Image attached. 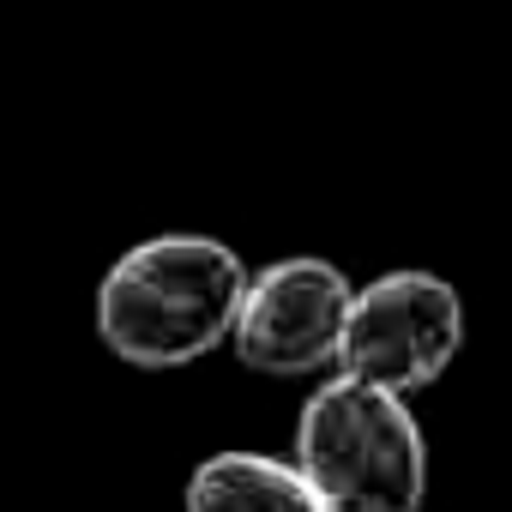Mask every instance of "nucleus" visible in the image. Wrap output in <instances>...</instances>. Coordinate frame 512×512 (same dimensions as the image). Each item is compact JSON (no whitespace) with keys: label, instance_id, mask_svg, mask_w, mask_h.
<instances>
[{"label":"nucleus","instance_id":"1","mask_svg":"<svg viewBox=\"0 0 512 512\" xmlns=\"http://www.w3.org/2000/svg\"><path fill=\"white\" fill-rule=\"evenodd\" d=\"M247 284L241 253L217 235L133 241L97 284V338L133 368H187L235 338Z\"/></svg>","mask_w":512,"mask_h":512},{"label":"nucleus","instance_id":"2","mask_svg":"<svg viewBox=\"0 0 512 512\" xmlns=\"http://www.w3.org/2000/svg\"><path fill=\"white\" fill-rule=\"evenodd\" d=\"M296 464L326 512H422L428 446L410 404L386 386L338 374L296 416Z\"/></svg>","mask_w":512,"mask_h":512},{"label":"nucleus","instance_id":"3","mask_svg":"<svg viewBox=\"0 0 512 512\" xmlns=\"http://www.w3.org/2000/svg\"><path fill=\"white\" fill-rule=\"evenodd\" d=\"M464 344V302L434 272H386L356 290L338 374L386 386L398 398L434 386Z\"/></svg>","mask_w":512,"mask_h":512},{"label":"nucleus","instance_id":"4","mask_svg":"<svg viewBox=\"0 0 512 512\" xmlns=\"http://www.w3.org/2000/svg\"><path fill=\"white\" fill-rule=\"evenodd\" d=\"M350 302H356V284L332 260L296 253V260H278L247 284L229 344H235L241 368H253V374H272V380L320 374L344 350Z\"/></svg>","mask_w":512,"mask_h":512},{"label":"nucleus","instance_id":"5","mask_svg":"<svg viewBox=\"0 0 512 512\" xmlns=\"http://www.w3.org/2000/svg\"><path fill=\"white\" fill-rule=\"evenodd\" d=\"M187 512H326V500L290 458L211 452L187 476Z\"/></svg>","mask_w":512,"mask_h":512}]
</instances>
